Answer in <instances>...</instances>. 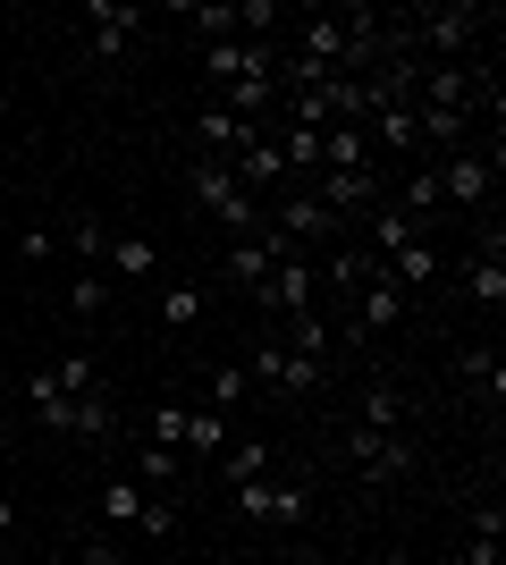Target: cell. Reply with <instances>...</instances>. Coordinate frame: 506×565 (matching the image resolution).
<instances>
[{
  "instance_id": "1",
  "label": "cell",
  "mask_w": 506,
  "mask_h": 565,
  "mask_svg": "<svg viewBox=\"0 0 506 565\" xmlns=\"http://www.w3.org/2000/svg\"><path fill=\"white\" fill-rule=\"evenodd\" d=\"M489 34H498V9H482V0H439V9H413L406 51L413 60H473V51H489Z\"/></svg>"
},
{
  "instance_id": "2",
  "label": "cell",
  "mask_w": 506,
  "mask_h": 565,
  "mask_svg": "<svg viewBox=\"0 0 506 565\" xmlns=\"http://www.w3.org/2000/svg\"><path fill=\"white\" fill-rule=\"evenodd\" d=\"M186 186H194V203H203L228 236H254V228H262V194H245L228 161H212V152H203V161H186Z\"/></svg>"
},
{
  "instance_id": "3",
  "label": "cell",
  "mask_w": 506,
  "mask_h": 565,
  "mask_svg": "<svg viewBox=\"0 0 506 565\" xmlns=\"http://www.w3.org/2000/svg\"><path fill=\"white\" fill-rule=\"evenodd\" d=\"M245 380H254V397H270V405H279V397H313V388H321L330 372H321V363H304V354H295L288 338H262V347L245 354Z\"/></svg>"
},
{
  "instance_id": "4",
  "label": "cell",
  "mask_w": 506,
  "mask_h": 565,
  "mask_svg": "<svg viewBox=\"0 0 506 565\" xmlns=\"http://www.w3.org/2000/svg\"><path fill=\"white\" fill-rule=\"evenodd\" d=\"M431 169H439V203H448V212H489L498 161H489L482 143H473V152H448V161H431Z\"/></svg>"
},
{
  "instance_id": "5",
  "label": "cell",
  "mask_w": 506,
  "mask_h": 565,
  "mask_svg": "<svg viewBox=\"0 0 506 565\" xmlns=\"http://www.w3.org/2000/svg\"><path fill=\"white\" fill-rule=\"evenodd\" d=\"M228 507H237L245 523H262V532H295V523L313 515V498L295 490V481H270V472L245 481V490H228Z\"/></svg>"
},
{
  "instance_id": "6",
  "label": "cell",
  "mask_w": 506,
  "mask_h": 565,
  "mask_svg": "<svg viewBox=\"0 0 506 565\" xmlns=\"http://www.w3.org/2000/svg\"><path fill=\"white\" fill-rule=\"evenodd\" d=\"M346 465H355L363 472V481H406V472H413V439H406V430H346Z\"/></svg>"
},
{
  "instance_id": "7",
  "label": "cell",
  "mask_w": 506,
  "mask_h": 565,
  "mask_svg": "<svg viewBox=\"0 0 506 565\" xmlns=\"http://www.w3.org/2000/svg\"><path fill=\"white\" fill-rule=\"evenodd\" d=\"M254 305H262L270 321H295V312H313V305H321V279H313V262H304V254H288L279 270H270V287L254 296Z\"/></svg>"
},
{
  "instance_id": "8",
  "label": "cell",
  "mask_w": 506,
  "mask_h": 565,
  "mask_svg": "<svg viewBox=\"0 0 506 565\" xmlns=\"http://www.w3.org/2000/svg\"><path fill=\"white\" fill-rule=\"evenodd\" d=\"M144 9H119V0H94V9H85V51H94V60H119L127 43H136V34H144Z\"/></svg>"
},
{
  "instance_id": "9",
  "label": "cell",
  "mask_w": 506,
  "mask_h": 565,
  "mask_svg": "<svg viewBox=\"0 0 506 565\" xmlns=\"http://www.w3.org/2000/svg\"><path fill=\"white\" fill-rule=\"evenodd\" d=\"M288 254H295V245H279L270 228H254V236H237V245H228V279H237L245 296H262V287H270V270H279Z\"/></svg>"
},
{
  "instance_id": "10",
  "label": "cell",
  "mask_w": 506,
  "mask_h": 565,
  "mask_svg": "<svg viewBox=\"0 0 506 565\" xmlns=\"http://www.w3.org/2000/svg\"><path fill=\"white\" fill-rule=\"evenodd\" d=\"M254 136H262V127H254V118H237L228 102H203V110H194V143H203L212 161H237Z\"/></svg>"
},
{
  "instance_id": "11",
  "label": "cell",
  "mask_w": 506,
  "mask_h": 565,
  "mask_svg": "<svg viewBox=\"0 0 506 565\" xmlns=\"http://www.w3.org/2000/svg\"><path fill=\"white\" fill-rule=\"evenodd\" d=\"M363 143H372V152H388V161L422 152V136H413V102H380V110L363 118Z\"/></svg>"
},
{
  "instance_id": "12",
  "label": "cell",
  "mask_w": 506,
  "mask_h": 565,
  "mask_svg": "<svg viewBox=\"0 0 506 565\" xmlns=\"http://www.w3.org/2000/svg\"><path fill=\"white\" fill-rule=\"evenodd\" d=\"M219 448H228V414H219V405H186V439H177V456L203 472V465H219Z\"/></svg>"
},
{
  "instance_id": "13",
  "label": "cell",
  "mask_w": 506,
  "mask_h": 565,
  "mask_svg": "<svg viewBox=\"0 0 506 565\" xmlns=\"http://www.w3.org/2000/svg\"><path fill=\"white\" fill-rule=\"evenodd\" d=\"M110 287H136V279H152L161 270V254H152V236H136V228H110Z\"/></svg>"
},
{
  "instance_id": "14",
  "label": "cell",
  "mask_w": 506,
  "mask_h": 565,
  "mask_svg": "<svg viewBox=\"0 0 506 565\" xmlns=\"http://www.w3.org/2000/svg\"><path fill=\"white\" fill-rule=\"evenodd\" d=\"M288 347L304 354V363H321V372H330V354L346 347V338H337V321H330V312L313 305V312H295V321H288Z\"/></svg>"
},
{
  "instance_id": "15",
  "label": "cell",
  "mask_w": 506,
  "mask_h": 565,
  "mask_svg": "<svg viewBox=\"0 0 506 565\" xmlns=\"http://www.w3.org/2000/svg\"><path fill=\"white\" fill-rule=\"evenodd\" d=\"M498 532H506V507H498V498H482V507L464 515V565H506L498 557Z\"/></svg>"
},
{
  "instance_id": "16",
  "label": "cell",
  "mask_w": 506,
  "mask_h": 565,
  "mask_svg": "<svg viewBox=\"0 0 506 565\" xmlns=\"http://www.w3.org/2000/svg\"><path fill=\"white\" fill-rule=\"evenodd\" d=\"M363 430H406V388H397V380L388 372H372L363 380V414H355Z\"/></svg>"
},
{
  "instance_id": "17",
  "label": "cell",
  "mask_w": 506,
  "mask_h": 565,
  "mask_svg": "<svg viewBox=\"0 0 506 565\" xmlns=\"http://www.w3.org/2000/svg\"><path fill=\"white\" fill-rule=\"evenodd\" d=\"M136 481H144V490H161V498H177V490L194 481V465H186L177 448H152V439H144V456H136Z\"/></svg>"
},
{
  "instance_id": "18",
  "label": "cell",
  "mask_w": 506,
  "mask_h": 565,
  "mask_svg": "<svg viewBox=\"0 0 506 565\" xmlns=\"http://www.w3.org/2000/svg\"><path fill=\"white\" fill-rule=\"evenodd\" d=\"M397 212L413 220V228H431L439 212H448V203H439V169L422 161V169H406V186H397Z\"/></svg>"
},
{
  "instance_id": "19",
  "label": "cell",
  "mask_w": 506,
  "mask_h": 565,
  "mask_svg": "<svg viewBox=\"0 0 506 565\" xmlns=\"http://www.w3.org/2000/svg\"><path fill=\"white\" fill-rule=\"evenodd\" d=\"M363 245H372V254H406V245H422V228H413V220L406 212H397V203H380V212H372V220H363Z\"/></svg>"
},
{
  "instance_id": "20",
  "label": "cell",
  "mask_w": 506,
  "mask_h": 565,
  "mask_svg": "<svg viewBox=\"0 0 506 565\" xmlns=\"http://www.w3.org/2000/svg\"><path fill=\"white\" fill-rule=\"evenodd\" d=\"M456 380L473 388V397H489V414H498V388H506V363H498V347H464V354H456Z\"/></svg>"
},
{
  "instance_id": "21",
  "label": "cell",
  "mask_w": 506,
  "mask_h": 565,
  "mask_svg": "<svg viewBox=\"0 0 506 565\" xmlns=\"http://www.w3.org/2000/svg\"><path fill=\"white\" fill-rule=\"evenodd\" d=\"M262 472H270V439H228V448H219V481H228V490L262 481Z\"/></svg>"
},
{
  "instance_id": "22",
  "label": "cell",
  "mask_w": 506,
  "mask_h": 565,
  "mask_svg": "<svg viewBox=\"0 0 506 565\" xmlns=\"http://www.w3.org/2000/svg\"><path fill=\"white\" fill-rule=\"evenodd\" d=\"M144 481H136V472H127V481H101L94 490V507H101V523H127V532H136V515H144Z\"/></svg>"
},
{
  "instance_id": "23",
  "label": "cell",
  "mask_w": 506,
  "mask_h": 565,
  "mask_svg": "<svg viewBox=\"0 0 506 565\" xmlns=\"http://www.w3.org/2000/svg\"><path fill=\"white\" fill-rule=\"evenodd\" d=\"M110 296H119V287H110V270H76V279H68V321H101V312H110Z\"/></svg>"
},
{
  "instance_id": "24",
  "label": "cell",
  "mask_w": 506,
  "mask_h": 565,
  "mask_svg": "<svg viewBox=\"0 0 506 565\" xmlns=\"http://www.w3.org/2000/svg\"><path fill=\"white\" fill-rule=\"evenodd\" d=\"M321 169H372L363 127H321Z\"/></svg>"
},
{
  "instance_id": "25",
  "label": "cell",
  "mask_w": 506,
  "mask_h": 565,
  "mask_svg": "<svg viewBox=\"0 0 506 565\" xmlns=\"http://www.w3.org/2000/svg\"><path fill=\"white\" fill-rule=\"evenodd\" d=\"M212 405H219V414L254 405V380H245V363H212Z\"/></svg>"
},
{
  "instance_id": "26",
  "label": "cell",
  "mask_w": 506,
  "mask_h": 565,
  "mask_svg": "<svg viewBox=\"0 0 506 565\" xmlns=\"http://www.w3.org/2000/svg\"><path fill=\"white\" fill-rule=\"evenodd\" d=\"M194 321H203V287H169V296H161V330L186 338Z\"/></svg>"
},
{
  "instance_id": "27",
  "label": "cell",
  "mask_w": 506,
  "mask_h": 565,
  "mask_svg": "<svg viewBox=\"0 0 506 565\" xmlns=\"http://www.w3.org/2000/svg\"><path fill=\"white\" fill-rule=\"evenodd\" d=\"M60 245H68V254H76V270H94V262L110 254V228H101V220H76V228L60 236Z\"/></svg>"
},
{
  "instance_id": "28",
  "label": "cell",
  "mask_w": 506,
  "mask_h": 565,
  "mask_svg": "<svg viewBox=\"0 0 506 565\" xmlns=\"http://www.w3.org/2000/svg\"><path fill=\"white\" fill-rule=\"evenodd\" d=\"M177 523H186V507H177V498H144V515H136V532H144V541H169Z\"/></svg>"
},
{
  "instance_id": "29",
  "label": "cell",
  "mask_w": 506,
  "mask_h": 565,
  "mask_svg": "<svg viewBox=\"0 0 506 565\" xmlns=\"http://www.w3.org/2000/svg\"><path fill=\"white\" fill-rule=\"evenodd\" d=\"M76 439H110V397H101V388H94V397H76Z\"/></svg>"
},
{
  "instance_id": "30",
  "label": "cell",
  "mask_w": 506,
  "mask_h": 565,
  "mask_svg": "<svg viewBox=\"0 0 506 565\" xmlns=\"http://www.w3.org/2000/svg\"><path fill=\"white\" fill-rule=\"evenodd\" d=\"M51 380H60L68 397H94V363H85V354H51Z\"/></svg>"
},
{
  "instance_id": "31",
  "label": "cell",
  "mask_w": 506,
  "mask_h": 565,
  "mask_svg": "<svg viewBox=\"0 0 506 565\" xmlns=\"http://www.w3.org/2000/svg\"><path fill=\"white\" fill-rule=\"evenodd\" d=\"M186 439V405H152V448H177Z\"/></svg>"
},
{
  "instance_id": "32",
  "label": "cell",
  "mask_w": 506,
  "mask_h": 565,
  "mask_svg": "<svg viewBox=\"0 0 506 565\" xmlns=\"http://www.w3.org/2000/svg\"><path fill=\"white\" fill-rule=\"evenodd\" d=\"M51 254H60V228H25L18 236V262H51Z\"/></svg>"
},
{
  "instance_id": "33",
  "label": "cell",
  "mask_w": 506,
  "mask_h": 565,
  "mask_svg": "<svg viewBox=\"0 0 506 565\" xmlns=\"http://www.w3.org/2000/svg\"><path fill=\"white\" fill-rule=\"evenodd\" d=\"M9 523H18V507H9V498H0V541H9Z\"/></svg>"
},
{
  "instance_id": "34",
  "label": "cell",
  "mask_w": 506,
  "mask_h": 565,
  "mask_svg": "<svg viewBox=\"0 0 506 565\" xmlns=\"http://www.w3.org/2000/svg\"><path fill=\"white\" fill-rule=\"evenodd\" d=\"M0 405H9V372H0Z\"/></svg>"
},
{
  "instance_id": "35",
  "label": "cell",
  "mask_w": 506,
  "mask_h": 565,
  "mask_svg": "<svg viewBox=\"0 0 506 565\" xmlns=\"http://www.w3.org/2000/svg\"><path fill=\"white\" fill-rule=\"evenodd\" d=\"M0 565H9V541H0Z\"/></svg>"
},
{
  "instance_id": "36",
  "label": "cell",
  "mask_w": 506,
  "mask_h": 565,
  "mask_svg": "<svg viewBox=\"0 0 506 565\" xmlns=\"http://www.w3.org/2000/svg\"><path fill=\"white\" fill-rule=\"evenodd\" d=\"M380 565H406V557H380Z\"/></svg>"
}]
</instances>
